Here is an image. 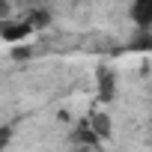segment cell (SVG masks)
<instances>
[{"label": "cell", "mask_w": 152, "mask_h": 152, "mask_svg": "<svg viewBox=\"0 0 152 152\" xmlns=\"http://www.w3.org/2000/svg\"><path fill=\"white\" fill-rule=\"evenodd\" d=\"M128 15H131V21L137 27H143V30L152 27V0H137V3H131Z\"/></svg>", "instance_id": "obj_1"}, {"label": "cell", "mask_w": 152, "mask_h": 152, "mask_svg": "<svg viewBox=\"0 0 152 152\" xmlns=\"http://www.w3.org/2000/svg\"><path fill=\"white\" fill-rule=\"evenodd\" d=\"M99 81H102V99H104V102L113 99V75H110L107 69H102V72H99Z\"/></svg>", "instance_id": "obj_2"}, {"label": "cell", "mask_w": 152, "mask_h": 152, "mask_svg": "<svg viewBox=\"0 0 152 152\" xmlns=\"http://www.w3.org/2000/svg\"><path fill=\"white\" fill-rule=\"evenodd\" d=\"M30 30H33V24H18V27H9V24H6V27H3V36H6L9 42H12V39L18 42V39H24Z\"/></svg>", "instance_id": "obj_3"}]
</instances>
